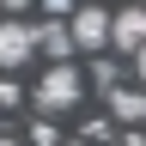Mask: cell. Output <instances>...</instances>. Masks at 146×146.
I'll return each mask as SVG.
<instances>
[{"instance_id":"cell-4","label":"cell","mask_w":146,"mask_h":146,"mask_svg":"<svg viewBox=\"0 0 146 146\" xmlns=\"http://www.w3.org/2000/svg\"><path fill=\"white\" fill-rule=\"evenodd\" d=\"M110 43H116V49H128V55H134V49H146V6H140V0H134L128 12H116V18H110Z\"/></svg>"},{"instance_id":"cell-3","label":"cell","mask_w":146,"mask_h":146,"mask_svg":"<svg viewBox=\"0 0 146 146\" xmlns=\"http://www.w3.org/2000/svg\"><path fill=\"white\" fill-rule=\"evenodd\" d=\"M110 18L116 12H104V6H79L73 12V49H104L110 43Z\"/></svg>"},{"instance_id":"cell-8","label":"cell","mask_w":146,"mask_h":146,"mask_svg":"<svg viewBox=\"0 0 146 146\" xmlns=\"http://www.w3.org/2000/svg\"><path fill=\"white\" fill-rule=\"evenodd\" d=\"M43 6H49V12H67V6H73V0H43Z\"/></svg>"},{"instance_id":"cell-6","label":"cell","mask_w":146,"mask_h":146,"mask_svg":"<svg viewBox=\"0 0 146 146\" xmlns=\"http://www.w3.org/2000/svg\"><path fill=\"white\" fill-rule=\"evenodd\" d=\"M36 49H43L49 61H61V55L73 49V25H55V18H49V25H36Z\"/></svg>"},{"instance_id":"cell-5","label":"cell","mask_w":146,"mask_h":146,"mask_svg":"<svg viewBox=\"0 0 146 146\" xmlns=\"http://www.w3.org/2000/svg\"><path fill=\"white\" fill-rule=\"evenodd\" d=\"M104 98H110V116H122V122H146V91H128V85H110Z\"/></svg>"},{"instance_id":"cell-2","label":"cell","mask_w":146,"mask_h":146,"mask_svg":"<svg viewBox=\"0 0 146 146\" xmlns=\"http://www.w3.org/2000/svg\"><path fill=\"white\" fill-rule=\"evenodd\" d=\"M31 49H36V31L18 18H0V67H25Z\"/></svg>"},{"instance_id":"cell-11","label":"cell","mask_w":146,"mask_h":146,"mask_svg":"<svg viewBox=\"0 0 146 146\" xmlns=\"http://www.w3.org/2000/svg\"><path fill=\"white\" fill-rule=\"evenodd\" d=\"M73 146H85V140H73Z\"/></svg>"},{"instance_id":"cell-10","label":"cell","mask_w":146,"mask_h":146,"mask_svg":"<svg viewBox=\"0 0 146 146\" xmlns=\"http://www.w3.org/2000/svg\"><path fill=\"white\" fill-rule=\"evenodd\" d=\"M0 146H25V140H0Z\"/></svg>"},{"instance_id":"cell-12","label":"cell","mask_w":146,"mask_h":146,"mask_svg":"<svg viewBox=\"0 0 146 146\" xmlns=\"http://www.w3.org/2000/svg\"><path fill=\"white\" fill-rule=\"evenodd\" d=\"M140 6H146V0H140Z\"/></svg>"},{"instance_id":"cell-1","label":"cell","mask_w":146,"mask_h":146,"mask_svg":"<svg viewBox=\"0 0 146 146\" xmlns=\"http://www.w3.org/2000/svg\"><path fill=\"white\" fill-rule=\"evenodd\" d=\"M36 104H43V116H49V110H73V104H79V73L61 67V61H49L43 85H36Z\"/></svg>"},{"instance_id":"cell-9","label":"cell","mask_w":146,"mask_h":146,"mask_svg":"<svg viewBox=\"0 0 146 146\" xmlns=\"http://www.w3.org/2000/svg\"><path fill=\"white\" fill-rule=\"evenodd\" d=\"M0 6H6V12H18V6H25V0H0Z\"/></svg>"},{"instance_id":"cell-7","label":"cell","mask_w":146,"mask_h":146,"mask_svg":"<svg viewBox=\"0 0 146 146\" xmlns=\"http://www.w3.org/2000/svg\"><path fill=\"white\" fill-rule=\"evenodd\" d=\"M134 73H140V85H146V49H134Z\"/></svg>"}]
</instances>
